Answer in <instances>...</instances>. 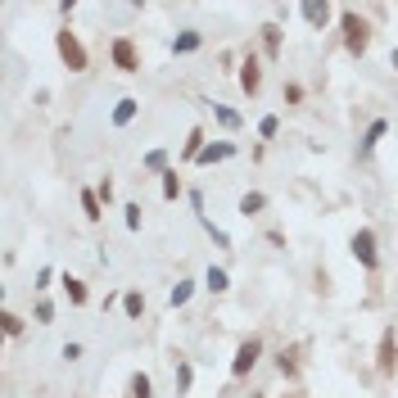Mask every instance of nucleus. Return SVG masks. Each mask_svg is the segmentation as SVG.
Segmentation results:
<instances>
[{"label":"nucleus","instance_id":"nucleus-27","mask_svg":"<svg viewBox=\"0 0 398 398\" xmlns=\"http://www.w3.org/2000/svg\"><path fill=\"white\" fill-rule=\"evenodd\" d=\"M127 226H131V231H140V204H127Z\"/></svg>","mask_w":398,"mask_h":398},{"label":"nucleus","instance_id":"nucleus-12","mask_svg":"<svg viewBox=\"0 0 398 398\" xmlns=\"http://www.w3.org/2000/svg\"><path fill=\"white\" fill-rule=\"evenodd\" d=\"M82 213H87L91 222H100V195L96 190H82Z\"/></svg>","mask_w":398,"mask_h":398},{"label":"nucleus","instance_id":"nucleus-18","mask_svg":"<svg viewBox=\"0 0 398 398\" xmlns=\"http://www.w3.org/2000/svg\"><path fill=\"white\" fill-rule=\"evenodd\" d=\"M186 299H190V280H177V285H173V294H168V303H173V308H181Z\"/></svg>","mask_w":398,"mask_h":398},{"label":"nucleus","instance_id":"nucleus-3","mask_svg":"<svg viewBox=\"0 0 398 398\" xmlns=\"http://www.w3.org/2000/svg\"><path fill=\"white\" fill-rule=\"evenodd\" d=\"M258 353H263V344H258V340H245V344L236 349V362H231V376H249V371H254V362H258Z\"/></svg>","mask_w":398,"mask_h":398},{"label":"nucleus","instance_id":"nucleus-15","mask_svg":"<svg viewBox=\"0 0 398 398\" xmlns=\"http://www.w3.org/2000/svg\"><path fill=\"white\" fill-rule=\"evenodd\" d=\"M131 398H154V394H150V376H145V371H136V376H131Z\"/></svg>","mask_w":398,"mask_h":398},{"label":"nucleus","instance_id":"nucleus-23","mask_svg":"<svg viewBox=\"0 0 398 398\" xmlns=\"http://www.w3.org/2000/svg\"><path fill=\"white\" fill-rule=\"evenodd\" d=\"M276 366H280V376H294V371H299V362H294V353H280V357H276Z\"/></svg>","mask_w":398,"mask_h":398},{"label":"nucleus","instance_id":"nucleus-8","mask_svg":"<svg viewBox=\"0 0 398 398\" xmlns=\"http://www.w3.org/2000/svg\"><path fill=\"white\" fill-rule=\"evenodd\" d=\"M231 154H236V145H204L199 163H222V159H231Z\"/></svg>","mask_w":398,"mask_h":398},{"label":"nucleus","instance_id":"nucleus-26","mask_svg":"<svg viewBox=\"0 0 398 398\" xmlns=\"http://www.w3.org/2000/svg\"><path fill=\"white\" fill-rule=\"evenodd\" d=\"M5 335H23V322L14 317V312H5Z\"/></svg>","mask_w":398,"mask_h":398},{"label":"nucleus","instance_id":"nucleus-7","mask_svg":"<svg viewBox=\"0 0 398 398\" xmlns=\"http://www.w3.org/2000/svg\"><path fill=\"white\" fill-rule=\"evenodd\" d=\"M258 82H263V73H258V59L249 54V59H245V68H240V87H245L249 96H254V91H258Z\"/></svg>","mask_w":398,"mask_h":398},{"label":"nucleus","instance_id":"nucleus-30","mask_svg":"<svg viewBox=\"0 0 398 398\" xmlns=\"http://www.w3.org/2000/svg\"><path fill=\"white\" fill-rule=\"evenodd\" d=\"M394 64H398V50H394Z\"/></svg>","mask_w":398,"mask_h":398},{"label":"nucleus","instance_id":"nucleus-5","mask_svg":"<svg viewBox=\"0 0 398 398\" xmlns=\"http://www.w3.org/2000/svg\"><path fill=\"white\" fill-rule=\"evenodd\" d=\"M113 64H118L122 73H136V68H140V59H136V45H131L127 36H118V41H113Z\"/></svg>","mask_w":398,"mask_h":398},{"label":"nucleus","instance_id":"nucleus-4","mask_svg":"<svg viewBox=\"0 0 398 398\" xmlns=\"http://www.w3.org/2000/svg\"><path fill=\"white\" fill-rule=\"evenodd\" d=\"M353 258L362 263V267H376V236H371L366 226L353 236Z\"/></svg>","mask_w":398,"mask_h":398},{"label":"nucleus","instance_id":"nucleus-29","mask_svg":"<svg viewBox=\"0 0 398 398\" xmlns=\"http://www.w3.org/2000/svg\"><path fill=\"white\" fill-rule=\"evenodd\" d=\"M249 398H267V394H249Z\"/></svg>","mask_w":398,"mask_h":398},{"label":"nucleus","instance_id":"nucleus-1","mask_svg":"<svg viewBox=\"0 0 398 398\" xmlns=\"http://www.w3.org/2000/svg\"><path fill=\"white\" fill-rule=\"evenodd\" d=\"M54 45H59V54H64V64H68V73H87V50H82V41H77L73 32H59L54 36Z\"/></svg>","mask_w":398,"mask_h":398},{"label":"nucleus","instance_id":"nucleus-14","mask_svg":"<svg viewBox=\"0 0 398 398\" xmlns=\"http://www.w3.org/2000/svg\"><path fill=\"white\" fill-rule=\"evenodd\" d=\"M64 290H68V299H73V303H87V285H82L77 276H64Z\"/></svg>","mask_w":398,"mask_h":398},{"label":"nucleus","instance_id":"nucleus-17","mask_svg":"<svg viewBox=\"0 0 398 398\" xmlns=\"http://www.w3.org/2000/svg\"><path fill=\"white\" fill-rule=\"evenodd\" d=\"M181 195V177L177 173H163V199H177Z\"/></svg>","mask_w":398,"mask_h":398},{"label":"nucleus","instance_id":"nucleus-20","mask_svg":"<svg viewBox=\"0 0 398 398\" xmlns=\"http://www.w3.org/2000/svg\"><path fill=\"white\" fill-rule=\"evenodd\" d=\"M190 50H199V32H181V36H177V54H190Z\"/></svg>","mask_w":398,"mask_h":398},{"label":"nucleus","instance_id":"nucleus-6","mask_svg":"<svg viewBox=\"0 0 398 398\" xmlns=\"http://www.w3.org/2000/svg\"><path fill=\"white\" fill-rule=\"evenodd\" d=\"M394 362H398V344H394V331H385V335H380V353H376V366H380V371L389 376V371H394Z\"/></svg>","mask_w":398,"mask_h":398},{"label":"nucleus","instance_id":"nucleus-19","mask_svg":"<svg viewBox=\"0 0 398 398\" xmlns=\"http://www.w3.org/2000/svg\"><path fill=\"white\" fill-rule=\"evenodd\" d=\"M199 150H204V131L195 127V131H190V140H186V159H199Z\"/></svg>","mask_w":398,"mask_h":398},{"label":"nucleus","instance_id":"nucleus-21","mask_svg":"<svg viewBox=\"0 0 398 398\" xmlns=\"http://www.w3.org/2000/svg\"><path fill=\"white\" fill-rule=\"evenodd\" d=\"M385 136V122H371V131H366V140H362V154H371L376 150V140Z\"/></svg>","mask_w":398,"mask_h":398},{"label":"nucleus","instance_id":"nucleus-25","mask_svg":"<svg viewBox=\"0 0 398 398\" xmlns=\"http://www.w3.org/2000/svg\"><path fill=\"white\" fill-rule=\"evenodd\" d=\"M217 118H222V127H240V113H236V109H217Z\"/></svg>","mask_w":398,"mask_h":398},{"label":"nucleus","instance_id":"nucleus-24","mask_svg":"<svg viewBox=\"0 0 398 398\" xmlns=\"http://www.w3.org/2000/svg\"><path fill=\"white\" fill-rule=\"evenodd\" d=\"M145 168H154V173H159V168H168V154H163V150H150V154H145Z\"/></svg>","mask_w":398,"mask_h":398},{"label":"nucleus","instance_id":"nucleus-10","mask_svg":"<svg viewBox=\"0 0 398 398\" xmlns=\"http://www.w3.org/2000/svg\"><path fill=\"white\" fill-rule=\"evenodd\" d=\"M122 308H127V317H140V312H145V294L127 290V294H122Z\"/></svg>","mask_w":398,"mask_h":398},{"label":"nucleus","instance_id":"nucleus-16","mask_svg":"<svg viewBox=\"0 0 398 398\" xmlns=\"http://www.w3.org/2000/svg\"><path fill=\"white\" fill-rule=\"evenodd\" d=\"M263 41H267V54H280V27H276V23L263 27Z\"/></svg>","mask_w":398,"mask_h":398},{"label":"nucleus","instance_id":"nucleus-28","mask_svg":"<svg viewBox=\"0 0 398 398\" xmlns=\"http://www.w3.org/2000/svg\"><path fill=\"white\" fill-rule=\"evenodd\" d=\"M50 317H54V308H50V303H36V322L45 326V322H50Z\"/></svg>","mask_w":398,"mask_h":398},{"label":"nucleus","instance_id":"nucleus-11","mask_svg":"<svg viewBox=\"0 0 398 398\" xmlns=\"http://www.w3.org/2000/svg\"><path fill=\"white\" fill-rule=\"evenodd\" d=\"M131 118H136V100H118V109H113V122H118V127H127Z\"/></svg>","mask_w":398,"mask_h":398},{"label":"nucleus","instance_id":"nucleus-2","mask_svg":"<svg viewBox=\"0 0 398 398\" xmlns=\"http://www.w3.org/2000/svg\"><path fill=\"white\" fill-rule=\"evenodd\" d=\"M340 23H344V45H349V54H362V50H366V41H371L366 23L357 19L353 10H344V14H340Z\"/></svg>","mask_w":398,"mask_h":398},{"label":"nucleus","instance_id":"nucleus-22","mask_svg":"<svg viewBox=\"0 0 398 398\" xmlns=\"http://www.w3.org/2000/svg\"><path fill=\"white\" fill-rule=\"evenodd\" d=\"M263 204H267V199H263V195H258V190H254V195H245V199H240V213H245V217H249V213H258V208H263Z\"/></svg>","mask_w":398,"mask_h":398},{"label":"nucleus","instance_id":"nucleus-13","mask_svg":"<svg viewBox=\"0 0 398 398\" xmlns=\"http://www.w3.org/2000/svg\"><path fill=\"white\" fill-rule=\"evenodd\" d=\"M204 285H208V290H213V294H222V290H226V285H231V280H226V272H222V267H208V276H204Z\"/></svg>","mask_w":398,"mask_h":398},{"label":"nucleus","instance_id":"nucleus-9","mask_svg":"<svg viewBox=\"0 0 398 398\" xmlns=\"http://www.w3.org/2000/svg\"><path fill=\"white\" fill-rule=\"evenodd\" d=\"M303 19H308L312 27H326V19H331V5H317V0H312V5H303Z\"/></svg>","mask_w":398,"mask_h":398}]
</instances>
